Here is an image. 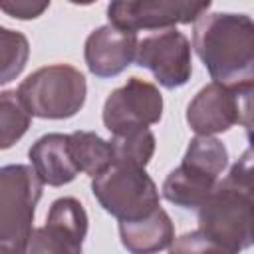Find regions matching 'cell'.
<instances>
[{
	"instance_id": "ac0fdd59",
	"label": "cell",
	"mask_w": 254,
	"mask_h": 254,
	"mask_svg": "<svg viewBox=\"0 0 254 254\" xmlns=\"http://www.w3.org/2000/svg\"><path fill=\"white\" fill-rule=\"evenodd\" d=\"M183 163L196 167V169L218 179L228 165V151L212 135H196L189 143L187 153L183 157Z\"/></svg>"
},
{
	"instance_id": "52a82bcc",
	"label": "cell",
	"mask_w": 254,
	"mask_h": 254,
	"mask_svg": "<svg viewBox=\"0 0 254 254\" xmlns=\"http://www.w3.org/2000/svg\"><path fill=\"white\" fill-rule=\"evenodd\" d=\"M161 115V91L141 77H129L125 85L109 93L103 105V125L111 135L149 127L153 123H159Z\"/></svg>"
},
{
	"instance_id": "ffe728a7",
	"label": "cell",
	"mask_w": 254,
	"mask_h": 254,
	"mask_svg": "<svg viewBox=\"0 0 254 254\" xmlns=\"http://www.w3.org/2000/svg\"><path fill=\"white\" fill-rule=\"evenodd\" d=\"M224 183L240 189L254 198V145L246 153H242V157L232 165Z\"/></svg>"
},
{
	"instance_id": "3957f363",
	"label": "cell",
	"mask_w": 254,
	"mask_h": 254,
	"mask_svg": "<svg viewBox=\"0 0 254 254\" xmlns=\"http://www.w3.org/2000/svg\"><path fill=\"white\" fill-rule=\"evenodd\" d=\"M42 179L34 167L6 165L0 171V252H26L34 234L36 204L42 196Z\"/></svg>"
},
{
	"instance_id": "5bb4252c",
	"label": "cell",
	"mask_w": 254,
	"mask_h": 254,
	"mask_svg": "<svg viewBox=\"0 0 254 254\" xmlns=\"http://www.w3.org/2000/svg\"><path fill=\"white\" fill-rule=\"evenodd\" d=\"M216 177L181 163L167 175L163 183V196L181 208H198L216 189Z\"/></svg>"
},
{
	"instance_id": "8fae6325",
	"label": "cell",
	"mask_w": 254,
	"mask_h": 254,
	"mask_svg": "<svg viewBox=\"0 0 254 254\" xmlns=\"http://www.w3.org/2000/svg\"><path fill=\"white\" fill-rule=\"evenodd\" d=\"M187 123L196 135H216L238 123V95L218 81L202 87L187 107Z\"/></svg>"
},
{
	"instance_id": "e0dca14e",
	"label": "cell",
	"mask_w": 254,
	"mask_h": 254,
	"mask_svg": "<svg viewBox=\"0 0 254 254\" xmlns=\"http://www.w3.org/2000/svg\"><path fill=\"white\" fill-rule=\"evenodd\" d=\"M32 117L18 91H4L0 95V147H12L28 131Z\"/></svg>"
},
{
	"instance_id": "ba28073f",
	"label": "cell",
	"mask_w": 254,
	"mask_h": 254,
	"mask_svg": "<svg viewBox=\"0 0 254 254\" xmlns=\"http://www.w3.org/2000/svg\"><path fill=\"white\" fill-rule=\"evenodd\" d=\"M135 62L141 67H147L167 89L185 85L192 73L190 44L187 36L175 28L143 38L139 42Z\"/></svg>"
},
{
	"instance_id": "603a6c76",
	"label": "cell",
	"mask_w": 254,
	"mask_h": 254,
	"mask_svg": "<svg viewBox=\"0 0 254 254\" xmlns=\"http://www.w3.org/2000/svg\"><path fill=\"white\" fill-rule=\"evenodd\" d=\"M71 4H77V6H87V4H93L97 0H69Z\"/></svg>"
},
{
	"instance_id": "2e32d148",
	"label": "cell",
	"mask_w": 254,
	"mask_h": 254,
	"mask_svg": "<svg viewBox=\"0 0 254 254\" xmlns=\"http://www.w3.org/2000/svg\"><path fill=\"white\" fill-rule=\"evenodd\" d=\"M111 145H113V155L117 165L145 169L155 153V135L147 127H143V129L121 133V135H113Z\"/></svg>"
},
{
	"instance_id": "7a4b0ae2",
	"label": "cell",
	"mask_w": 254,
	"mask_h": 254,
	"mask_svg": "<svg viewBox=\"0 0 254 254\" xmlns=\"http://www.w3.org/2000/svg\"><path fill=\"white\" fill-rule=\"evenodd\" d=\"M198 232L212 252H238L254 244V198L224 181L198 206Z\"/></svg>"
},
{
	"instance_id": "5b68a950",
	"label": "cell",
	"mask_w": 254,
	"mask_h": 254,
	"mask_svg": "<svg viewBox=\"0 0 254 254\" xmlns=\"http://www.w3.org/2000/svg\"><path fill=\"white\" fill-rule=\"evenodd\" d=\"M91 192L105 212L117 220H137L151 214L159 204V190L143 167L113 163L93 177Z\"/></svg>"
},
{
	"instance_id": "7402d4cb",
	"label": "cell",
	"mask_w": 254,
	"mask_h": 254,
	"mask_svg": "<svg viewBox=\"0 0 254 254\" xmlns=\"http://www.w3.org/2000/svg\"><path fill=\"white\" fill-rule=\"evenodd\" d=\"M50 0H0L4 14L18 20H34L46 12Z\"/></svg>"
},
{
	"instance_id": "9c48e42d",
	"label": "cell",
	"mask_w": 254,
	"mask_h": 254,
	"mask_svg": "<svg viewBox=\"0 0 254 254\" xmlns=\"http://www.w3.org/2000/svg\"><path fill=\"white\" fill-rule=\"evenodd\" d=\"M87 234V214L79 200L64 196L52 202L46 224L36 228L30 240V252H81Z\"/></svg>"
},
{
	"instance_id": "277c9868",
	"label": "cell",
	"mask_w": 254,
	"mask_h": 254,
	"mask_svg": "<svg viewBox=\"0 0 254 254\" xmlns=\"http://www.w3.org/2000/svg\"><path fill=\"white\" fill-rule=\"evenodd\" d=\"M85 77L67 64H54L36 69L18 85V95L34 117L67 119L85 103Z\"/></svg>"
},
{
	"instance_id": "6da1fadb",
	"label": "cell",
	"mask_w": 254,
	"mask_h": 254,
	"mask_svg": "<svg viewBox=\"0 0 254 254\" xmlns=\"http://www.w3.org/2000/svg\"><path fill=\"white\" fill-rule=\"evenodd\" d=\"M192 46L214 81L228 87L254 81V20L246 14H202Z\"/></svg>"
},
{
	"instance_id": "4fadbf2b",
	"label": "cell",
	"mask_w": 254,
	"mask_h": 254,
	"mask_svg": "<svg viewBox=\"0 0 254 254\" xmlns=\"http://www.w3.org/2000/svg\"><path fill=\"white\" fill-rule=\"evenodd\" d=\"M121 244L135 254L159 252L173 246L175 230L169 214L157 206L151 214L137 220H119Z\"/></svg>"
},
{
	"instance_id": "8992f818",
	"label": "cell",
	"mask_w": 254,
	"mask_h": 254,
	"mask_svg": "<svg viewBox=\"0 0 254 254\" xmlns=\"http://www.w3.org/2000/svg\"><path fill=\"white\" fill-rule=\"evenodd\" d=\"M212 0H111L107 18L127 30H167L196 22Z\"/></svg>"
},
{
	"instance_id": "9a60e30c",
	"label": "cell",
	"mask_w": 254,
	"mask_h": 254,
	"mask_svg": "<svg viewBox=\"0 0 254 254\" xmlns=\"http://www.w3.org/2000/svg\"><path fill=\"white\" fill-rule=\"evenodd\" d=\"M69 151L77 169L91 179L107 171L115 163L111 141L101 139L93 131H75L69 135Z\"/></svg>"
},
{
	"instance_id": "30bf717a",
	"label": "cell",
	"mask_w": 254,
	"mask_h": 254,
	"mask_svg": "<svg viewBox=\"0 0 254 254\" xmlns=\"http://www.w3.org/2000/svg\"><path fill=\"white\" fill-rule=\"evenodd\" d=\"M139 40L135 30L105 24L93 30L85 40V64L97 77H115L131 65L137 56Z\"/></svg>"
},
{
	"instance_id": "7c38bea8",
	"label": "cell",
	"mask_w": 254,
	"mask_h": 254,
	"mask_svg": "<svg viewBox=\"0 0 254 254\" xmlns=\"http://www.w3.org/2000/svg\"><path fill=\"white\" fill-rule=\"evenodd\" d=\"M28 159L42 183L50 187L67 185L79 173L69 151V135L64 133H48L40 137L30 147Z\"/></svg>"
},
{
	"instance_id": "d6986e66",
	"label": "cell",
	"mask_w": 254,
	"mask_h": 254,
	"mask_svg": "<svg viewBox=\"0 0 254 254\" xmlns=\"http://www.w3.org/2000/svg\"><path fill=\"white\" fill-rule=\"evenodd\" d=\"M28 54L30 48L24 34L8 28L0 30V64H2L0 83H8L16 75H20V71L28 62Z\"/></svg>"
},
{
	"instance_id": "44dd1931",
	"label": "cell",
	"mask_w": 254,
	"mask_h": 254,
	"mask_svg": "<svg viewBox=\"0 0 254 254\" xmlns=\"http://www.w3.org/2000/svg\"><path fill=\"white\" fill-rule=\"evenodd\" d=\"M234 89L238 95V123L244 127L250 145H254V81Z\"/></svg>"
}]
</instances>
